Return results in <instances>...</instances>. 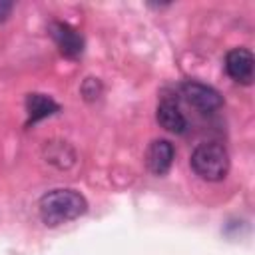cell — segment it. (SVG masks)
<instances>
[{"label": "cell", "instance_id": "1", "mask_svg": "<svg viewBox=\"0 0 255 255\" xmlns=\"http://www.w3.org/2000/svg\"><path fill=\"white\" fill-rule=\"evenodd\" d=\"M88 211L86 197L70 187H58L46 191L38 201V213L46 227H58L62 223L74 221Z\"/></svg>", "mask_w": 255, "mask_h": 255}, {"label": "cell", "instance_id": "2", "mask_svg": "<svg viewBox=\"0 0 255 255\" xmlns=\"http://www.w3.org/2000/svg\"><path fill=\"white\" fill-rule=\"evenodd\" d=\"M189 165L205 181H221L229 173V153L221 143H197L189 155Z\"/></svg>", "mask_w": 255, "mask_h": 255}, {"label": "cell", "instance_id": "3", "mask_svg": "<svg viewBox=\"0 0 255 255\" xmlns=\"http://www.w3.org/2000/svg\"><path fill=\"white\" fill-rule=\"evenodd\" d=\"M179 96L201 114H211L223 106L221 94L213 86H207L197 80H183L179 84Z\"/></svg>", "mask_w": 255, "mask_h": 255}, {"label": "cell", "instance_id": "4", "mask_svg": "<svg viewBox=\"0 0 255 255\" xmlns=\"http://www.w3.org/2000/svg\"><path fill=\"white\" fill-rule=\"evenodd\" d=\"M48 32H50L52 40L56 42V46H58L62 56L72 58V60L82 56V52H84V36L74 26H70L68 22H62V20H52L50 26H48Z\"/></svg>", "mask_w": 255, "mask_h": 255}, {"label": "cell", "instance_id": "5", "mask_svg": "<svg viewBox=\"0 0 255 255\" xmlns=\"http://www.w3.org/2000/svg\"><path fill=\"white\" fill-rule=\"evenodd\" d=\"M253 70H255V58L251 50L231 48L225 54V72L233 82L249 86L253 82Z\"/></svg>", "mask_w": 255, "mask_h": 255}, {"label": "cell", "instance_id": "6", "mask_svg": "<svg viewBox=\"0 0 255 255\" xmlns=\"http://www.w3.org/2000/svg\"><path fill=\"white\" fill-rule=\"evenodd\" d=\"M175 157V147L169 139L157 137L147 145L145 151V165L153 175H165L173 163Z\"/></svg>", "mask_w": 255, "mask_h": 255}, {"label": "cell", "instance_id": "7", "mask_svg": "<svg viewBox=\"0 0 255 255\" xmlns=\"http://www.w3.org/2000/svg\"><path fill=\"white\" fill-rule=\"evenodd\" d=\"M155 120L169 133H183L187 129V120L179 110L177 98H171V96H163L159 100L155 110Z\"/></svg>", "mask_w": 255, "mask_h": 255}, {"label": "cell", "instance_id": "8", "mask_svg": "<svg viewBox=\"0 0 255 255\" xmlns=\"http://www.w3.org/2000/svg\"><path fill=\"white\" fill-rule=\"evenodd\" d=\"M26 114H28V120H26V128L54 116L56 112H60V104L56 100H52L50 96L46 94H40V92H32L26 96Z\"/></svg>", "mask_w": 255, "mask_h": 255}, {"label": "cell", "instance_id": "9", "mask_svg": "<svg viewBox=\"0 0 255 255\" xmlns=\"http://www.w3.org/2000/svg\"><path fill=\"white\" fill-rule=\"evenodd\" d=\"M82 94L86 100H96L100 94H102V84L98 78H86L84 84H82Z\"/></svg>", "mask_w": 255, "mask_h": 255}, {"label": "cell", "instance_id": "10", "mask_svg": "<svg viewBox=\"0 0 255 255\" xmlns=\"http://www.w3.org/2000/svg\"><path fill=\"white\" fill-rule=\"evenodd\" d=\"M12 8H14V2H10V0H0V22L8 20V16L12 14Z\"/></svg>", "mask_w": 255, "mask_h": 255}]
</instances>
